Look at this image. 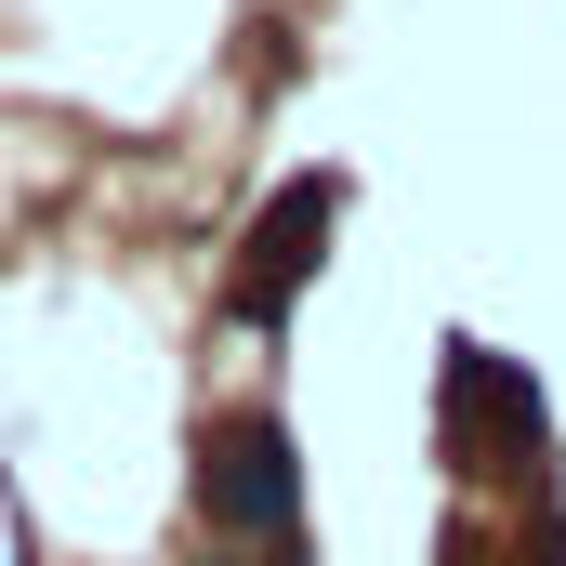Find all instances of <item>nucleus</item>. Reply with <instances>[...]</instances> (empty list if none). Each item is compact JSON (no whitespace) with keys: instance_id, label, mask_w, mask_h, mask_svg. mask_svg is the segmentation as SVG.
<instances>
[{"instance_id":"f257e3e1","label":"nucleus","mask_w":566,"mask_h":566,"mask_svg":"<svg viewBox=\"0 0 566 566\" xmlns=\"http://www.w3.org/2000/svg\"><path fill=\"white\" fill-rule=\"evenodd\" d=\"M198 501L238 554H303V448L277 409H224L198 434Z\"/></svg>"},{"instance_id":"f03ea898","label":"nucleus","mask_w":566,"mask_h":566,"mask_svg":"<svg viewBox=\"0 0 566 566\" xmlns=\"http://www.w3.org/2000/svg\"><path fill=\"white\" fill-rule=\"evenodd\" d=\"M329 224H343V171H290L277 198L251 211V238H238V290H224V303H238L251 329H277L290 303L316 290V264H329Z\"/></svg>"},{"instance_id":"7ed1b4c3","label":"nucleus","mask_w":566,"mask_h":566,"mask_svg":"<svg viewBox=\"0 0 566 566\" xmlns=\"http://www.w3.org/2000/svg\"><path fill=\"white\" fill-rule=\"evenodd\" d=\"M198 566H303V554H238V541H224V554H198Z\"/></svg>"}]
</instances>
